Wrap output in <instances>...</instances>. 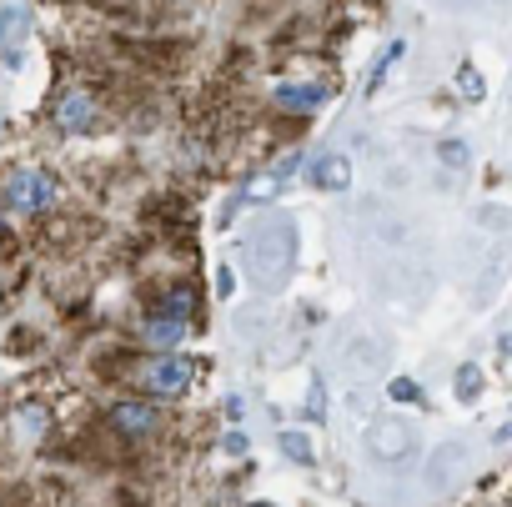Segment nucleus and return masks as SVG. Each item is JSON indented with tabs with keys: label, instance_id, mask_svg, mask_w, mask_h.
<instances>
[{
	"label": "nucleus",
	"instance_id": "nucleus-1",
	"mask_svg": "<svg viewBox=\"0 0 512 507\" xmlns=\"http://www.w3.org/2000/svg\"><path fill=\"white\" fill-rule=\"evenodd\" d=\"M0 201H6L16 216H41L61 201V181L41 166H16V171H6V181H0Z\"/></svg>",
	"mask_w": 512,
	"mask_h": 507
},
{
	"label": "nucleus",
	"instance_id": "nucleus-14",
	"mask_svg": "<svg viewBox=\"0 0 512 507\" xmlns=\"http://www.w3.org/2000/svg\"><path fill=\"white\" fill-rule=\"evenodd\" d=\"M462 156H467L462 141H447V146H442V161H447V166H462Z\"/></svg>",
	"mask_w": 512,
	"mask_h": 507
},
{
	"label": "nucleus",
	"instance_id": "nucleus-13",
	"mask_svg": "<svg viewBox=\"0 0 512 507\" xmlns=\"http://www.w3.org/2000/svg\"><path fill=\"white\" fill-rule=\"evenodd\" d=\"M16 26H26V11L21 6H6V11H0V41H6Z\"/></svg>",
	"mask_w": 512,
	"mask_h": 507
},
{
	"label": "nucleus",
	"instance_id": "nucleus-12",
	"mask_svg": "<svg viewBox=\"0 0 512 507\" xmlns=\"http://www.w3.org/2000/svg\"><path fill=\"white\" fill-rule=\"evenodd\" d=\"M387 397H392V402H422V387L407 382V377H397V382L387 387Z\"/></svg>",
	"mask_w": 512,
	"mask_h": 507
},
{
	"label": "nucleus",
	"instance_id": "nucleus-7",
	"mask_svg": "<svg viewBox=\"0 0 512 507\" xmlns=\"http://www.w3.org/2000/svg\"><path fill=\"white\" fill-rule=\"evenodd\" d=\"M141 337H146V347H161V352H171L181 337H186V322L181 317H171V312H146V322H141Z\"/></svg>",
	"mask_w": 512,
	"mask_h": 507
},
{
	"label": "nucleus",
	"instance_id": "nucleus-4",
	"mask_svg": "<svg viewBox=\"0 0 512 507\" xmlns=\"http://www.w3.org/2000/svg\"><path fill=\"white\" fill-rule=\"evenodd\" d=\"M106 427H111L121 442H151V437L161 432V412H156V402H146V397H121V402L106 412Z\"/></svg>",
	"mask_w": 512,
	"mask_h": 507
},
{
	"label": "nucleus",
	"instance_id": "nucleus-2",
	"mask_svg": "<svg viewBox=\"0 0 512 507\" xmlns=\"http://www.w3.org/2000/svg\"><path fill=\"white\" fill-rule=\"evenodd\" d=\"M141 387L151 392V397H186V387H191V357H181V352H156V357H146L141 362Z\"/></svg>",
	"mask_w": 512,
	"mask_h": 507
},
{
	"label": "nucleus",
	"instance_id": "nucleus-17",
	"mask_svg": "<svg viewBox=\"0 0 512 507\" xmlns=\"http://www.w3.org/2000/svg\"><path fill=\"white\" fill-rule=\"evenodd\" d=\"M0 246H6V226H0Z\"/></svg>",
	"mask_w": 512,
	"mask_h": 507
},
{
	"label": "nucleus",
	"instance_id": "nucleus-8",
	"mask_svg": "<svg viewBox=\"0 0 512 507\" xmlns=\"http://www.w3.org/2000/svg\"><path fill=\"white\" fill-rule=\"evenodd\" d=\"M402 51H407V46H402V41H392V46H387V51H382V56L372 61V76H367V91H377V86H382V76L392 71V61H397Z\"/></svg>",
	"mask_w": 512,
	"mask_h": 507
},
{
	"label": "nucleus",
	"instance_id": "nucleus-3",
	"mask_svg": "<svg viewBox=\"0 0 512 507\" xmlns=\"http://www.w3.org/2000/svg\"><path fill=\"white\" fill-rule=\"evenodd\" d=\"M101 121V106H96V96L86 91V86H61L56 91V101H51V126L61 131V136H81V131H91Z\"/></svg>",
	"mask_w": 512,
	"mask_h": 507
},
{
	"label": "nucleus",
	"instance_id": "nucleus-10",
	"mask_svg": "<svg viewBox=\"0 0 512 507\" xmlns=\"http://www.w3.org/2000/svg\"><path fill=\"white\" fill-rule=\"evenodd\" d=\"M457 91H462L467 101H482V96H487V86H482V76H477L472 66H462V71H457Z\"/></svg>",
	"mask_w": 512,
	"mask_h": 507
},
{
	"label": "nucleus",
	"instance_id": "nucleus-15",
	"mask_svg": "<svg viewBox=\"0 0 512 507\" xmlns=\"http://www.w3.org/2000/svg\"><path fill=\"white\" fill-rule=\"evenodd\" d=\"M231 287H236V277H231V272H226V267H221V277H216V292H221V297H226V292H231Z\"/></svg>",
	"mask_w": 512,
	"mask_h": 507
},
{
	"label": "nucleus",
	"instance_id": "nucleus-6",
	"mask_svg": "<svg viewBox=\"0 0 512 507\" xmlns=\"http://www.w3.org/2000/svg\"><path fill=\"white\" fill-rule=\"evenodd\" d=\"M307 181H312L317 191H347V181H352V161H347L342 151H327V156L312 161Z\"/></svg>",
	"mask_w": 512,
	"mask_h": 507
},
{
	"label": "nucleus",
	"instance_id": "nucleus-9",
	"mask_svg": "<svg viewBox=\"0 0 512 507\" xmlns=\"http://www.w3.org/2000/svg\"><path fill=\"white\" fill-rule=\"evenodd\" d=\"M282 452H287L292 462H307V467H312V457H317V452H312V442H307L302 432H282Z\"/></svg>",
	"mask_w": 512,
	"mask_h": 507
},
{
	"label": "nucleus",
	"instance_id": "nucleus-16",
	"mask_svg": "<svg viewBox=\"0 0 512 507\" xmlns=\"http://www.w3.org/2000/svg\"><path fill=\"white\" fill-rule=\"evenodd\" d=\"M246 507H272V502H246Z\"/></svg>",
	"mask_w": 512,
	"mask_h": 507
},
{
	"label": "nucleus",
	"instance_id": "nucleus-11",
	"mask_svg": "<svg viewBox=\"0 0 512 507\" xmlns=\"http://www.w3.org/2000/svg\"><path fill=\"white\" fill-rule=\"evenodd\" d=\"M452 387H457V397L467 402V397H477V392H482V372H477V367H462Z\"/></svg>",
	"mask_w": 512,
	"mask_h": 507
},
{
	"label": "nucleus",
	"instance_id": "nucleus-5",
	"mask_svg": "<svg viewBox=\"0 0 512 507\" xmlns=\"http://www.w3.org/2000/svg\"><path fill=\"white\" fill-rule=\"evenodd\" d=\"M322 101H327L322 81H277L272 86V106H282V111H317Z\"/></svg>",
	"mask_w": 512,
	"mask_h": 507
}]
</instances>
